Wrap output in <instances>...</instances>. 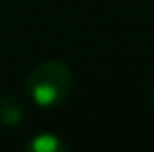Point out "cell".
<instances>
[{"instance_id":"6da1fadb","label":"cell","mask_w":154,"mask_h":152,"mask_svg":"<svg viewBox=\"0 0 154 152\" xmlns=\"http://www.w3.org/2000/svg\"><path fill=\"white\" fill-rule=\"evenodd\" d=\"M73 85L71 69L60 60H44L35 65L27 75V94L29 98L44 106H58L69 96Z\"/></svg>"},{"instance_id":"7a4b0ae2","label":"cell","mask_w":154,"mask_h":152,"mask_svg":"<svg viewBox=\"0 0 154 152\" xmlns=\"http://www.w3.org/2000/svg\"><path fill=\"white\" fill-rule=\"evenodd\" d=\"M25 117V108L23 104L19 102V98L6 94V96H0V123L6 127H15L19 125Z\"/></svg>"},{"instance_id":"3957f363","label":"cell","mask_w":154,"mask_h":152,"mask_svg":"<svg viewBox=\"0 0 154 152\" xmlns=\"http://www.w3.org/2000/svg\"><path fill=\"white\" fill-rule=\"evenodd\" d=\"M29 148L33 152H58V150H63V142L54 133H40L31 142Z\"/></svg>"},{"instance_id":"277c9868","label":"cell","mask_w":154,"mask_h":152,"mask_svg":"<svg viewBox=\"0 0 154 152\" xmlns=\"http://www.w3.org/2000/svg\"><path fill=\"white\" fill-rule=\"evenodd\" d=\"M152 102H154V94H152Z\"/></svg>"}]
</instances>
